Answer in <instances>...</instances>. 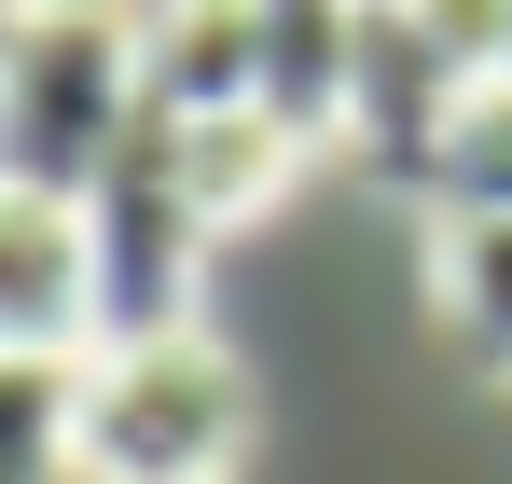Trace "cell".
<instances>
[{
  "label": "cell",
  "mask_w": 512,
  "mask_h": 484,
  "mask_svg": "<svg viewBox=\"0 0 512 484\" xmlns=\"http://www.w3.org/2000/svg\"><path fill=\"white\" fill-rule=\"evenodd\" d=\"M263 388L222 332H111L70 374V484H236Z\"/></svg>",
  "instance_id": "cell-1"
},
{
  "label": "cell",
  "mask_w": 512,
  "mask_h": 484,
  "mask_svg": "<svg viewBox=\"0 0 512 484\" xmlns=\"http://www.w3.org/2000/svg\"><path fill=\"white\" fill-rule=\"evenodd\" d=\"M139 125V14H0V166L84 194Z\"/></svg>",
  "instance_id": "cell-2"
},
{
  "label": "cell",
  "mask_w": 512,
  "mask_h": 484,
  "mask_svg": "<svg viewBox=\"0 0 512 484\" xmlns=\"http://www.w3.org/2000/svg\"><path fill=\"white\" fill-rule=\"evenodd\" d=\"M84 208H97V319L111 332H180L222 236H208V208H194V180H180V153H167V111L125 125V153L84 180ZM111 332H97V346H111Z\"/></svg>",
  "instance_id": "cell-3"
},
{
  "label": "cell",
  "mask_w": 512,
  "mask_h": 484,
  "mask_svg": "<svg viewBox=\"0 0 512 484\" xmlns=\"http://www.w3.org/2000/svg\"><path fill=\"white\" fill-rule=\"evenodd\" d=\"M97 332H111V319H97V208L0 166V346L84 360Z\"/></svg>",
  "instance_id": "cell-4"
},
{
  "label": "cell",
  "mask_w": 512,
  "mask_h": 484,
  "mask_svg": "<svg viewBox=\"0 0 512 484\" xmlns=\"http://www.w3.org/2000/svg\"><path fill=\"white\" fill-rule=\"evenodd\" d=\"M360 83V0H250V111H277L305 153H346Z\"/></svg>",
  "instance_id": "cell-5"
},
{
  "label": "cell",
  "mask_w": 512,
  "mask_h": 484,
  "mask_svg": "<svg viewBox=\"0 0 512 484\" xmlns=\"http://www.w3.org/2000/svg\"><path fill=\"white\" fill-rule=\"evenodd\" d=\"M167 153H180V180H194V208H208V236H236V222H263L291 180H305V139L277 125V111H167Z\"/></svg>",
  "instance_id": "cell-6"
},
{
  "label": "cell",
  "mask_w": 512,
  "mask_h": 484,
  "mask_svg": "<svg viewBox=\"0 0 512 484\" xmlns=\"http://www.w3.org/2000/svg\"><path fill=\"white\" fill-rule=\"evenodd\" d=\"M250 0H139V111H236Z\"/></svg>",
  "instance_id": "cell-7"
},
{
  "label": "cell",
  "mask_w": 512,
  "mask_h": 484,
  "mask_svg": "<svg viewBox=\"0 0 512 484\" xmlns=\"http://www.w3.org/2000/svg\"><path fill=\"white\" fill-rule=\"evenodd\" d=\"M429 305H443V332H457L471 374H512V208L429 222Z\"/></svg>",
  "instance_id": "cell-8"
},
{
  "label": "cell",
  "mask_w": 512,
  "mask_h": 484,
  "mask_svg": "<svg viewBox=\"0 0 512 484\" xmlns=\"http://www.w3.org/2000/svg\"><path fill=\"white\" fill-rule=\"evenodd\" d=\"M402 194H416L429 222H457V208H512V70L457 83V111L429 125V153H416Z\"/></svg>",
  "instance_id": "cell-9"
},
{
  "label": "cell",
  "mask_w": 512,
  "mask_h": 484,
  "mask_svg": "<svg viewBox=\"0 0 512 484\" xmlns=\"http://www.w3.org/2000/svg\"><path fill=\"white\" fill-rule=\"evenodd\" d=\"M70 374L84 360L0 346V484H70Z\"/></svg>",
  "instance_id": "cell-10"
},
{
  "label": "cell",
  "mask_w": 512,
  "mask_h": 484,
  "mask_svg": "<svg viewBox=\"0 0 512 484\" xmlns=\"http://www.w3.org/2000/svg\"><path fill=\"white\" fill-rule=\"evenodd\" d=\"M416 14H429V42H443L471 83H485V70H512V0H416Z\"/></svg>",
  "instance_id": "cell-11"
},
{
  "label": "cell",
  "mask_w": 512,
  "mask_h": 484,
  "mask_svg": "<svg viewBox=\"0 0 512 484\" xmlns=\"http://www.w3.org/2000/svg\"><path fill=\"white\" fill-rule=\"evenodd\" d=\"M0 14H139V0H0Z\"/></svg>",
  "instance_id": "cell-12"
}]
</instances>
